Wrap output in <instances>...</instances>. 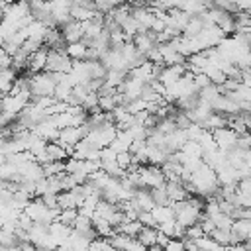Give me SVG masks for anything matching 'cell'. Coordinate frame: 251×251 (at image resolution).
<instances>
[{
    "mask_svg": "<svg viewBox=\"0 0 251 251\" xmlns=\"http://www.w3.org/2000/svg\"><path fill=\"white\" fill-rule=\"evenodd\" d=\"M45 157H47V161H65L69 155H67V151H65L59 143L49 141V143L45 145Z\"/></svg>",
    "mask_w": 251,
    "mask_h": 251,
    "instance_id": "44dd1931",
    "label": "cell"
},
{
    "mask_svg": "<svg viewBox=\"0 0 251 251\" xmlns=\"http://www.w3.org/2000/svg\"><path fill=\"white\" fill-rule=\"evenodd\" d=\"M47 47H39L35 53H31L29 57H27V65H25V69H27V73L29 75H35V73H41L43 69H45V61H47Z\"/></svg>",
    "mask_w": 251,
    "mask_h": 251,
    "instance_id": "4fadbf2b",
    "label": "cell"
},
{
    "mask_svg": "<svg viewBox=\"0 0 251 251\" xmlns=\"http://www.w3.org/2000/svg\"><path fill=\"white\" fill-rule=\"evenodd\" d=\"M31 226H33V222H31L24 212H20V216H18V227H20V229H24V231H29V229H31Z\"/></svg>",
    "mask_w": 251,
    "mask_h": 251,
    "instance_id": "ab89813d",
    "label": "cell"
},
{
    "mask_svg": "<svg viewBox=\"0 0 251 251\" xmlns=\"http://www.w3.org/2000/svg\"><path fill=\"white\" fill-rule=\"evenodd\" d=\"M206 233L202 231V227L198 226V224H194V226H190V227H186L184 229V237L182 239H190V241H196V239H200V237H204Z\"/></svg>",
    "mask_w": 251,
    "mask_h": 251,
    "instance_id": "d590c367",
    "label": "cell"
},
{
    "mask_svg": "<svg viewBox=\"0 0 251 251\" xmlns=\"http://www.w3.org/2000/svg\"><path fill=\"white\" fill-rule=\"evenodd\" d=\"M167 243H169V237H167V235H163L161 231H157V237H155V245H157V247H165Z\"/></svg>",
    "mask_w": 251,
    "mask_h": 251,
    "instance_id": "bcb514c9",
    "label": "cell"
},
{
    "mask_svg": "<svg viewBox=\"0 0 251 251\" xmlns=\"http://www.w3.org/2000/svg\"><path fill=\"white\" fill-rule=\"evenodd\" d=\"M137 222L141 226H145V227H155L157 226L155 220H153V216H151V212H139L137 214Z\"/></svg>",
    "mask_w": 251,
    "mask_h": 251,
    "instance_id": "74e56055",
    "label": "cell"
},
{
    "mask_svg": "<svg viewBox=\"0 0 251 251\" xmlns=\"http://www.w3.org/2000/svg\"><path fill=\"white\" fill-rule=\"evenodd\" d=\"M122 4V0H94V12L98 14H110L114 8H118Z\"/></svg>",
    "mask_w": 251,
    "mask_h": 251,
    "instance_id": "f1b7e54d",
    "label": "cell"
},
{
    "mask_svg": "<svg viewBox=\"0 0 251 251\" xmlns=\"http://www.w3.org/2000/svg\"><path fill=\"white\" fill-rule=\"evenodd\" d=\"M31 96H29V90H22V92H16V94H4L2 98V106H0V112L2 114H8L12 118H16L27 104H29Z\"/></svg>",
    "mask_w": 251,
    "mask_h": 251,
    "instance_id": "7a4b0ae2",
    "label": "cell"
},
{
    "mask_svg": "<svg viewBox=\"0 0 251 251\" xmlns=\"http://www.w3.org/2000/svg\"><path fill=\"white\" fill-rule=\"evenodd\" d=\"M151 216H153L155 224H163V222L175 220V214H173L171 206H153L151 208Z\"/></svg>",
    "mask_w": 251,
    "mask_h": 251,
    "instance_id": "cb8c5ba5",
    "label": "cell"
},
{
    "mask_svg": "<svg viewBox=\"0 0 251 251\" xmlns=\"http://www.w3.org/2000/svg\"><path fill=\"white\" fill-rule=\"evenodd\" d=\"M192 82H194V88H196V90H200V88H204V86L212 84L204 73H198V75H194V76H192Z\"/></svg>",
    "mask_w": 251,
    "mask_h": 251,
    "instance_id": "f35d334b",
    "label": "cell"
},
{
    "mask_svg": "<svg viewBox=\"0 0 251 251\" xmlns=\"http://www.w3.org/2000/svg\"><path fill=\"white\" fill-rule=\"evenodd\" d=\"M208 235H210L216 243H220L222 247H227V245H235V243H237L235 237L229 233V229H218V227H214Z\"/></svg>",
    "mask_w": 251,
    "mask_h": 251,
    "instance_id": "d6986e66",
    "label": "cell"
},
{
    "mask_svg": "<svg viewBox=\"0 0 251 251\" xmlns=\"http://www.w3.org/2000/svg\"><path fill=\"white\" fill-rule=\"evenodd\" d=\"M18 173H20V180H25V182H37L41 180L45 175H43V167L39 163H35L33 159L20 165L18 167Z\"/></svg>",
    "mask_w": 251,
    "mask_h": 251,
    "instance_id": "ba28073f",
    "label": "cell"
},
{
    "mask_svg": "<svg viewBox=\"0 0 251 251\" xmlns=\"http://www.w3.org/2000/svg\"><path fill=\"white\" fill-rule=\"evenodd\" d=\"M145 159H147V165H153V167H161L165 161H167V153L159 147H153V145H145Z\"/></svg>",
    "mask_w": 251,
    "mask_h": 251,
    "instance_id": "2e32d148",
    "label": "cell"
},
{
    "mask_svg": "<svg viewBox=\"0 0 251 251\" xmlns=\"http://www.w3.org/2000/svg\"><path fill=\"white\" fill-rule=\"evenodd\" d=\"M29 131H33L35 135H39L43 141H57V135H59V129L53 126V122H51V118H45V120H41L39 124H35Z\"/></svg>",
    "mask_w": 251,
    "mask_h": 251,
    "instance_id": "30bf717a",
    "label": "cell"
},
{
    "mask_svg": "<svg viewBox=\"0 0 251 251\" xmlns=\"http://www.w3.org/2000/svg\"><path fill=\"white\" fill-rule=\"evenodd\" d=\"M2 98H4V94H2V92H0V106H2Z\"/></svg>",
    "mask_w": 251,
    "mask_h": 251,
    "instance_id": "681fc988",
    "label": "cell"
},
{
    "mask_svg": "<svg viewBox=\"0 0 251 251\" xmlns=\"http://www.w3.org/2000/svg\"><path fill=\"white\" fill-rule=\"evenodd\" d=\"M73 67V61L69 59V55L61 49H49L47 51V61H45V69L47 73H55V75H65L69 73Z\"/></svg>",
    "mask_w": 251,
    "mask_h": 251,
    "instance_id": "3957f363",
    "label": "cell"
},
{
    "mask_svg": "<svg viewBox=\"0 0 251 251\" xmlns=\"http://www.w3.org/2000/svg\"><path fill=\"white\" fill-rule=\"evenodd\" d=\"M59 78H61V75L47 73V71L31 75L29 76V96L31 98L53 96V90H55V84L59 82Z\"/></svg>",
    "mask_w": 251,
    "mask_h": 251,
    "instance_id": "6da1fadb",
    "label": "cell"
},
{
    "mask_svg": "<svg viewBox=\"0 0 251 251\" xmlns=\"http://www.w3.org/2000/svg\"><path fill=\"white\" fill-rule=\"evenodd\" d=\"M124 251H145V247H143L137 239H131V241H129V245H127Z\"/></svg>",
    "mask_w": 251,
    "mask_h": 251,
    "instance_id": "f6af8a7d",
    "label": "cell"
},
{
    "mask_svg": "<svg viewBox=\"0 0 251 251\" xmlns=\"http://www.w3.org/2000/svg\"><path fill=\"white\" fill-rule=\"evenodd\" d=\"M76 216H78V212H76V208H67V210H61L59 212V216H57V222H61L63 226H73V222L76 220Z\"/></svg>",
    "mask_w": 251,
    "mask_h": 251,
    "instance_id": "1f68e13d",
    "label": "cell"
},
{
    "mask_svg": "<svg viewBox=\"0 0 251 251\" xmlns=\"http://www.w3.org/2000/svg\"><path fill=\"white\" fill-rule=\"evenodd\" d=\"M180 151L186 155V157H196V159H202V147L196 143V141H186Z\"/></svg>",
    "mask_w": 251,
    "mask_h": 251,
    "instance_id": "d6a6232c",
    "label": "cell"
},
{
    "mask_svg": "<svg viewBox=\"0 0 251 251\" xmlns=\"http://www.w3.org/2000/svg\"><path fill=\"white\" fill-rule=\"evenodd\" d=\"M0 180L2 182H20V173H18V167L12 165V163H2L0 165Z\"/></svg>",
    "mask_w": 251,
    "mask_h": 251,
    "instance_id": "ffe728a7",
    "label": "cell"
},
{
    "mask_svg": "<svg viewBox=\"0 0 251 251\" xmlns=\"http://www.w3.org/2000/svg\"><path fill=\"white\" fill-rule=\"evenodd\" d=\"M218 96H220V88L216 84H208V86H204V88L198 90V100L208 102V104H212Z\"/></svg>",
    "mask_w": 251,
    "mask_h": 251,
    "instance_id": "83f0119b",
    "label": "cell"
},
{
    "mask_svg": "<svg viewBox=\"0 0 251 251\" xmlns=\"http://www.w3.org/2000/svg\"><path fill=\"white\" fill-rule=\"evenodd\" d=\"M131 43H133V47L137 49V53H141V55L149 53V51L157 45V41H155V33H151V31L135 33V35L131 37Z\"/></svg>",
    "mask_w": 251,
    "mask_h": 251,
    "instance_id": "7c38bea8",
    "label": "cell"
},
{
    "mask_svg": "<svg viewBox=\"0 0 251 251\" xmlns=\"http://www.w3.org/2000/svg\"><path fill=\"white\" fill-rule=\"evenodd\" d=\"M224 251H251V243H249V241H241V243L224 247Z\"/></svg>",
    "mask_w": 251,
    "mask_h": 251,
    "instance_id": "7bdbcfd3",
    "label": "cell"
},
{
    "mask_svg": "<svg viewBox=\"0 0 251 251\" xmlns=\"http://www.w3.org/2000/svg\"><path fill=\"white\" fill-rule=\"evenodd\" d=\"M126 76H127V73H124V71H106V75H104V86L116 90L126 80Z\"/></svg>",
    "mask_w": 251,
    "mask_h": 251,
    "instance_id": "603a6c76",
    "label": "cell"
},
{
    "mask_svg": "<svg viewBox=\"0 0 251 251\" xmlns=\"http://www.w3.org/2000/svg\"><path fill=\"white\" fill-rule=\"evenodd\" d=\"M39 198L43 200V204H45L47 208H59V206H57V194L47 192V194H43V196H39Z\"/></svg>",
    "mask_w": 251,
    "mask_h": 251,
    "instance_id": "b9f144b4",
    "label": "cell"
},
{
    "mask_svg": "<svg viewBox=\"0 0 251 251\" xmlns=\"http://www.w3.org/2000/svg\"><path fill=\"white\" fill-rule=\"evenodd\" d=\"M202 27H204V24L200 22V18L198 16H190V20H188V24L184 25V29H182V37H194V35H198L200 31H202Z\"/></svg>",
    "mask_w": 251,
    "mask_h": 251,
    "instance_id": "4316f807",
    "label": "cell"
},
{
    "mask_svg": "<svg viewBox=\"0 0 251 251\" xmlns=\"http://www.w3.org/2000/svg\"><path fill=\"white\" fill-rule=\"evenodd\" d=\"M43 2H49V0H43Z\"/></svg>",
    "mask_w": 251,
    "mask_h": 251,
    "instance_id": "816d5d0a",
    "label": "cell"
},
{
    "mask_svg": "<svg viewBox=\"0 0 251 251\" xmlns=\"http://www.w3.org/2000/svg\"><path fill=\"white\" fill-rule=\"evenodd\" d=\"M155 237H157V227H141L139 233L135 235V239L147 249V247H153L155 245Z\"/></svg>",
    "mask_w": 251,
    "mask_h": 251,
    "instance_id": "7402d4cb",
    "label": "cell"
},
{
    "mask_svg": "<svg viewBox=\"0 0 251 251\" xmlns=\"http://www.w3.org/2000/svg\"><path fill=\"white\" fill-rule=\"evenodd\" d=\"M149 194H151L155 206H169V204H171V202H169V196H167V192H165V184L159 186V188H151Z\"/></svg>",
    "mask_w": 251,
    "mask_h": 251,
    "instance_id": "f546056e",
    "label": "cell"
},
{
    "mask_svg": "<svg viewBox=\"0 0 251 251\" xmlns=\"http://www.w3.org/2000/svg\"><path fill=\"white\" fill-rule=\"evenodd\" d=\"M86 45L82 41H76V43H67L65 45V53L69 55L71 61H84L86 57Z\"/></svg>",
    "mask_w": 251,
    "mask_h": 251,
    "instance_id": "e0dca14e",
    "label": "cell"
},
{
    "mask_svg": "<svg viewBox=\"0 0 251 251\" xmlns=\"http://www.w3.org/2000/svg\"><path fill=\"white\" fill-rule=\"evenodd\" d=\"M0 18H2V12H0Z\"/></svg>",
    "mask_w": 251,
    "mask_h": 251,
    "instance_id": "f5cc1de1",
    "label": "cell"
},
{
    "mask_svg": "<svg viewBox=\"0 0 251 251\" xmlns=\"http://www.w3.org/2000/svg\"><path fill=\"white\" fill-rule=\"evenodd\" d=\"M106 251H116V249H112V247H108V249H106Z\"/></svg>",
    "mask_w": 251,
    "mask_h": 251,
    "instance_id": "f907efd6",
    "label": "cell"
},
{
    "mask_svg": "<svg viewBox=\"0 0 251 251\" xmlns=\"http://www.w3.org/2000/svg\"><path fill=\"white\" fill-rule=\"evenodd\" d=\"M71 0H49L47 2V8H49V14H51V20H53V27H61L65 25L67 22H71Z\"/></svg>",
    "mask_w": 251,
    "mask_h": 251,
    "instance_id": "8992f818",
    "label": "cell"
},
{
    "mask_svg": "<svg viewBox=\"0 0 251 251\" xmlns=\"http://www.w3.org/2000/svg\"><path fill=\"white\" fill-rule=\"evenodd\" d=\"M84 135H86V127H84V126H78V127H65V129H59V135H57V141H55V143H59V145L67 151V155L71 157L73 147H75Z\"/></svg>",
    "mask_w": 251,
    "mask_h": 251,
    "instance_id": "5b68a950",
    "label": "cell"
},
{
    "mask_svg": "<svg viewBox=\"0 0 251 251\" xmlns=\"http://www.w3.org/2000/svg\"><path fill=\"white\" fill-rule=\"evenodd\" d=\"M237 147H239V149H249V135H247V133L237 135Z\"/></svg>",
    "mask_w": 251,
    "mask_h": 251,
    "instance_id": "ee69618b",
    "label": "cell"
},
{
    "mask_svg": "<svg viewBox=\"0 0 251 251\" xmlns=\"http://www.w3.org/2000/svg\"><path fill=\"white\" fill-rule=\"evenodd\" d=\"M137 175H139V182L141 188H159L165 184V175L161 171V167H153V165H139L137 167Z\"/></svg>",
    "mask_w": 251,
    "mask_h": 251,
    "instance_id": "277c9868",
    "label": "cell"
},
{
    "mask_svg": "<svg viewBox=\"0 0 251 251\" xmlns=\"http://www.w3.org/2000/svg\"><path fill=\"white\" fill-rule=\"evenodd\" d=\"M116 165L122 169V171H127L131 167V153L124 151V153H118L116 155Z\"/></svg>",
    "mask_w": 251,
    "mask_h": 251,
    "instance_id": "8d00e7d4",
    "label": "cell"
},
{
    "mask_svg": "<svg viewBox=\"0 0 251 251\" xmlns=\"http://www.w3.org/2000/svg\"><path fill=\"white\" fill-rule=\"evenodd\" d=\"M163 251H184V245L180 239H169V243L163 247Z\"/></svg>",
    "mask_w": 251,
    "mask_h": 251,
    "instance_id": "60d3db41",
    "label": "cell"
},
{
    "mask_svg": "<svg viewBox=\"0 0 251 251\" xmlns=\"http://www.w3.org/2000/svg\"><path fill=\"white\" fill-rule=\"evenodd\" d=\"M229 233L235 237L237 243L249 241V237H251V220H233L231 227H229Z\"/></svg>",
    "mask_w": 251,
    "mask_h": 251,
    "instance_id": "5bb4252c",
    "label": "cell"
},
{
    "mask_svg": "<svg viewBox=\"0 0 251 251\" xmlns=\"http://www.w3.org/2000/svg\"><path fill=\"white\" fill-rule=\"evenodd\" d=\"M25 31H27V37L29 39H37V41L43 43V35L47 31V25L41 24V22H37V20H31V24H27Z\"/></svg>",
    "mask_w": 251,
    "mask_h": 251,
    "instance_id": "484cf974",
    "label": "cell"
},
{
    "mask_svg": "<svg viewBox=\"0 0 251 251\" xmlns=\"http://www.w3.org/2000/svg\"><path fill=\"white\" fill-rule=\"evenodd\" d=\"M165 192L169 196V202H178V200H186L188 194L182 186L180 180H165Z\"/></svg>",
    "mask_w": 251,
    "mask_h": 251,
    "instance_id": "9a60e30c",
    "label": "cell"
},
{
    "mask_svg": "<svg viewBox=\"0 0 251 251\" xmlns=\"http://www.w3.org/2000/svg\"><path fill=\"white\" fill-rule=\"evenodd\" d=\"M210 220L214 222V226H216L218 229H229V227H231V222H233L227 214H222V212H218V214L212 216Z\"/></svg>",
    "mask_w": 251,
    "mask_h": 251,
    "instance_id": "e575fe53",
    "label": "cell"
},
{
    "mask_svg": "<svg viewBox=\"0 0 251 251\" xmlns=\"http://www.w3.org/2000/svg\"><path fill=\"white\" fill-rule=\"evenodd\" d=\"M61 31V37H63V43H76L82 39V27H80V22H67L65 25L59 27Z\"/></svg>",
    "mask_w": 251,
    "mask_h": 251,
    "instance_id": "8fae6325",
    "label": "cell"
},
{
    "mask_svg": "<svg viewBox=\"0 0 251 251\" xmlns=\"http://www.w3.org/2000/svg\"><path fill=\"white\" fill-rule=\"evenodd\" d=\"M196 245L202 249V251H224V247L220 243H216L210 235H204L200 239H196Z\"/></svg>",
    "mask_w": 251,
    "mask_h": 251,
    "instance_id": "4dcf8cb0",
    "label": "cell"
},
{
    "mask_svg": "<svg viewBox=\"0 0 251 251\" xmlns=\"http://www.w3.org/2000/svg\"><path fill=\"white\" fill-rule=\"evenodd\" d=\"M212 137H214V143L220 151L227 153L231 149L237 147V133L233 129H229L227 126L226 127H220V129H214L212 131Z\"/></svg>",
    "mask_w": 251,
    "mask_h": 251,
    "instance_id": "52a82bcc",
    "label": "cell"
},
{
    "mask_svg": "<svg viewBox=\"0 0 251 251\" xmlns=\"http://www.w3.org/2000/svg\"><path fill=\"white\" fill-rule=\"evenodd\" d=\"M145 251H163V247H157V245H153V247H147Z\"/></svg>",
    "mask_w": 251,
    "mask_h": 251,
    "instance_id": "7dc6e473",
    "label": "cell"
},
{
    "mask_svg": "<svg viewBox=\"0 0 251 251\" xmlns=\"http://www.w3.org/2000/svg\"><path fill=\"white\" fill-rule=\"evenodd\" d=\"M155 227H157V231H161V233H163V235H167L169 239H175V235H176V222H175V220H169V222L157 224Z\"/></svg>",
    "mask_w": 251,
    "mask_h": 251,
    "instance_id": "836d02e7",
    "label": "cell"
},
{
    "mask_svg": "<svg viewBox=\"0 0 251 251\" xmlns=\"http://www.w3.org/2000/svg\"><path fill=\"white\" fill-rule=\"evenodd\" d=\"M186 73V67L184 65H169V67H163L157 75V80L163 84V86H171L175 84L182 75Z\"/></svg>",
    "mask_w": 251,
    "mask_h": 251,
    "instance_id": "9c48e42d",
    "label": "cell"
},
{
    "mask_svg": "<svg viewBox=\"0 0 251 251\" xmlns=\"http://www.w3.org/2000/svg\"><path fill=\"white\" fill-rule=\"evenodd\" d=\"M0 251H8V247H2V245H0Z\"/></svg>",
    "mask_w": 251,
    "mask_h": 251,
    "instance_id": "c3c4849f",
    "label": "cell"
},
{
    "mask_svg": "<svg viewBox=\"0 0 251 251\" xmlns=\"http://www.w3.org/2000/svg\"><path fill=\"white\" fill-rule=\"evenodd\" d=\"M227 126V116H222V114H210L204 122H202V129H208V131H214V129H220V127H226Z\"/></svg>",
    "mask_w": 251,
    "mask_h": 251,
    "instance_id": "ac0fdd59",
    "label": "cell"
},
{
    "mask_svg": "<svg viewBox=\"0 0 251 251\" xmlns=\"http://www.w3.org/2000/svg\"><path fill=\"white\" fill-rule=\"evenodd\" d=\"M71 20H75V22H86V20H90L92 16H94V10H90V8H84V6H78V4H71Z\"/></svg>",
    "mask_w": 251,
    "mask_h": 251,
    "instance_id": "d4e9b609",
    "label": "cell"
}]
</instances>
